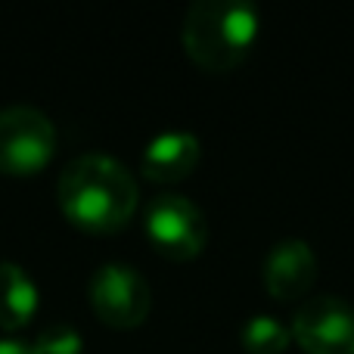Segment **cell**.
I'll return each instance as SVG.
<instances>
[{"mask_svg": "<svg viewBox=\"0 0 354 354\" xmlns=\"http://www.w3.org/2000/svg\"><path fill=\"white\" fill-rule=\"evenodd\" d=\"M56 128L37 106L10 103L0 109V171L31 174L50 162Z\"/></svg>", "mask_w": 354, "mask_h": 354, "instance_id": "3957f363", "label": "cell"}, {"mask_svg": "<svg viewBox=\"0 0 354 354\" xmlns=\"http://www.w3.org/2000/svg\"><path fill=\"white\" fill-rule=\"evenodd\" d=\"M37 311V286L16 261H0V326L19 330Z\"/></svg>", "mask_w": 354, "mask_h": 354, "instance_id": "9c48e42d", "label": "cell"}, {"mask_svg": "<svg viewBox=\"0 0 354 354\" xmlns=\"http://www.w3.org/2000/svg\"><path fill=\"white\" fill-rule=\"evenodd\" d=\"M0 354H37L35 342H25V339H0Z\"/></svg>", "mask_w": 354, "mask_h": 354, "instance_id": "7c38bea8", "label": "cell"}, {"mask_svg": "<svg viewBox=\"0 0 354 354\" xmlns=\"http://www.w3.org/2000/svg\"><path fill=\"white\" fill-rule=\"evenodd\" d=\"M199 137L193 131L168 128L159 131L143 149V174L153 180H177L187 177L199 162Z\"/></svg>", "mask_w": 354, "mask_h": 354, "instance_id": "ba28073f", "label": "cell"}, {"mask_svg": "<svg viewBox=\"0 0 354 354\" xmlns=\"http://www.w3.org/2000/svg\"><path fill=\"white\" fill-rule=\"evenodd\" d=\"M93 311L112 326H137L153 308V289L147 277L128 261H103L91 274Z\"/></svg>", "mask_w": 354, "mask_h": 354, "instance_id": "277c9868", "label": "cell"}, {"mask_svg": "<svg viewBox=\"0 0 354 354\" xmlns=\"http://www.w3.org/2000/svg\"><path fill=\"white\" fill-rule=\"evenodd\" d=\"M37 354H81V333L68 320L47 324L35 339Z\"/></svg>", "mask_w": 354, "mask_h": 354, "instance_id": "8fae6325", "label": "cell"}, {"mask_svg": "<svg viewBox=\"0 0 354 354\" xmlns=\"http://www.w3.org/2000/svg\"><path fill=\"white\" fill-rule=\"evenodd\" d=\"M59 205L87 230H118L137 208V180L109 153H81L62 168Z\"/></svg>", "mask_w": 354, "mask_h": 354, "instance_id": "6da1fadb", "label": "cell"}, {"mask_svg": "<svg viewBox=\"0 0 354 354\" xmlns=\"http://www.w3.org/2000/svg\"><path fill=\"white\" fill-rule=\"evenodd\" d=\"M147 233L162 255L193 258L205 245V214L189 196L159 193L147 205Z\"/></svg>", "mask_w": 354, "mask_h": 354, "instance_id": "8992f818", "label": "cell"}, {"mask_svg": "<svg viewBox=\"0 0 354 354\" xmlns=\"http://www.w3.org/2000/svg\"><path fill=\"white\" fill-rule=\"evenodd\" d=\"M258 6L252 0H193L180 37L187 53L212 72L233 68L258 35Z\"/></svg>", "mask_w": 354, "mask_h": 354, "instance_id": "7a4b0ae2", "label": "cell"}, {"mask_svg": "<svg viewBox=\"0 0 354 354\" xmlns=\"http://www.w3.org/2000/svg\"><path fill=\"white\" fill-rule=\"evenodd\" d=\"M239 336L252 354H280L292 339V330L274 314H252L243 324Z\"/></svg>", "mask_w": 354, "mask_h": 354, "instance_id": "30bf717a", "label": "cell"}, {"mask_svg": "<svg viewBox=\"0 0 354 354\" xmlns=\"http://www.w3.org/2000/svg\"><path fill=\"white\" fill-rule=\"evenodd\" d=\"M292 336L308 354H354V305L342 295H311L292 314Z\"/></svg>", "mask_w": 354, "mask_h": 354, "instance_id": "5b68a950", "label": "cell"}, {"mask_svg": "<svg viewBox=\"0 0 354 354\" xmlns=\"http://www.w3.org/2000/svg\"><path fill=\"white\" fill-rule=\"evenodd\" d=\"M317 277V255H314L311 243L299 236L280 239L270 245L268 258H264V286L277 299H299L308 292Z\"/></svg>", "mask_w": 354, "mask_h": 354, "instance_id": "52a82bcc", "label": "cell"}]
</instances>
